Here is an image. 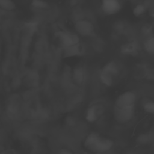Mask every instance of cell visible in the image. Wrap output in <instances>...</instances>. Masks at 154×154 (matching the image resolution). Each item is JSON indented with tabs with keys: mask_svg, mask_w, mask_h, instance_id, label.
Instances as JSON below:
<instances>
[{
	"mask_svg": "<svg viewBox=\"0 0 154 154\" xmlns=\"http://www.w3.org/2000/svg\"><path fill=\"white\" fill-rule=\"evenodd\" d=\"M137 96L132 91H126L120 94L116 99L113 116L120 124H125L131 121L134 116Z\"/></svg>",
	"mask_w": 154,
	"mask_h": 154,
	"instance_id": "6da1fadb",
	"label": "cell"
},
{
	"mask_svg": "<svg viewBox=\"0 0 154 154\" xmlns=\"http://www.w3.org/2000/svg\"><path fill=\"white\" fill-rule=\"evenodd\" d=\"M83 145L86 150L91 153H102L110 150L114 146V142L97 132H91L84 138Z\"/></svg>",
	"mask_w": 154,
	"mask_h": 154,
	"instance_id": "7a4b0ae2",
	"label": "cell"
},
{
	"mask_svg": "<svg viewBox=\"0 0 154 154\" xmlns=\"http://www.w3.org/2000/svg\"><path fill=\"white\" fill-rule=\"evenodd\" d=\"M120 73V69L116 62L111 61L102 69L99 79L101 83L107 87L112 85Z\"/></svg>",
	"mask_w": 154,
	"mask_h": 154,
	"instance_id": "3957f363",
	"label": "cell"
},
{
	"mask_svg": "<svg viewBox=\"0 0 154 154\" xmlns=\"http://www.w3.org/2000/svg\"><path fill=\"white\" fill-rule=\"evenodd\" d=\"M58 37L67 55H75L78 54V51L80 50V45L79 39L77 35L67 32H60Z\"/></svg>",
	"mask_w": 154,
	"mask_h": 154,
	"instance_id": "277c9868",
	"label": "cell"
},
{
	"mask_svg": "<svg viewBox=\"0 0 154 154\" xmlns=\"http://www.w3.org/2000/svg\"><path fill=\"white\" fill-rule=\"evenodd\" d=\"M75 29L78 34L85 37H91L94 34V26L92 22L87 19L78 20L75 25Z\"/></svg>",
	"mask_w": 154,
	"mask_h": 154,
	"instance_id": "5b68a950",
	"label": "cell"
},
{
	"mask_svg": "<svg viewBox=\"0 0 154 154\" xmlns=\"http://www.w3.org/2000/svg\"><path fill=\"white\" fill-rule=\"evenodd\" d=\"M121 7L119 0H101V9L106 14H114L120 10Z\"/></svg>",
	"mask_w": 154,
	"mask_h": 154,
	"instance_id": "8992f818",
	"label": "cell"
},
{
	"mask_svg": "<svg viewBox=\"0 0 154 154\" xmlns=\"http://www.w3.org/2000/svg\"><path fill=\"white\" fill-rule=\"evenodd\" d=\"M103 112V109L99 104H93L90 106L85 113V118L89 123H94L97 121Z\"/></svg>",
	"mask_w": 154,
	"mask_h": 154,
	"instance_id": "52a82bcc",
	"label": "cell"
},
{
	"mask_svg": "<svg viewBox=\"0 0 154 154\" xmlns=\"http://www.w3.org/2000/svg\"><path fill=\"white\" fill-rule=\"evenodd\" d=\"M85 78V73L84 69L81 67L75 68L73 72V79L77 84H82Z\"/></svg>",
	"mask_w": 154,
	"mask_h": 154,
	"instance_id": "ba28073f",
	"label": "cell"
},
{
	"mask_svg": "<svg viewBox=\"0 0 154 154\" xmlns=\"http://www.w3.org/2000/svg\"><path fill=\"white\" fill-rule=\"evenodd\" d=\"M16 5L13 0H0V8L6 11H13Z\"/></svg>",
	"mask_w": 154,
	"mask_h": 154,
	"instance_id": "9c48e42d",
	"label": "cell"
},
{
	"mask_svg": "<svg viewBox=\"0 0 154 154\" xmlns=\"http://www.w3.org/2000/svg\"><path fill=\"white\" fill-rule=\"evenodd\" d=\"M144 49L149 54L154 56V36L146 40L144 42Z\"/></svg>",
	"mask_w": 154,
	"mask_h": 154,
	"instance_id": "30bf717a",
	"label": "cell"
},
{
	"mask_svg": "<svg viewBox=\"0 0 154 154\" xmlns=\"http://www.w3.org/2000/svg\"><path fill=\"white\" fill-rule=\"evenodd\" d=\"M39 23L36 20H29L25 23V27L28 31L31 33H34L38 29Z\"/></svg>",
	"mask_w": 154,
	"mask_h": 154,
	"instance_id": "8fae6325",
	"label": "cell"
},
{
	"mask_svg": "<svg viewBox=\"0 0 154 154\" xmlns=\"http://www.w3.org/2000/svg\"><path fill=\"white\" fill-rule=\"evenodd\" d=\"M31 5L37 10H45L48 8V4L44 0H32Z\"/></svg>",
	"mask_w": 154,
	"mask_h": 154,
	"instance_id": "7c38bea8",
	"label": "cell"
},
{
	"mask_svg": "<svg viewBox=\"0 0 154 154\" xmlns=\"http://www.w3.org/2000/svg\"><path fill=\"white\" fill-rule=\"evenodd\" d=\"M143 108L146 112L150 114H154V101H146L143 105Z\"/></svg>",
	"mask_w": 154,
	"mask_h": 154,
	"instance_id": "4fadbf2b",
	"label": "cell"
},
{
	"mask_svg": "<svg viewBox=\"0 0 154 154\" xmlns=\"http://www.w3.org/2000/svg\"><path fill=\"white\" fill-rule=\"evenodd\" d=\"M145 11V7L143 5H138L134 9V13L138 16L143 14Z\"/></svg>",
	"mask_w": 154,
	"mask_h": 154,
	"instance_id": "5bb4252c",
	"label": "cell"
},
{
	"mask_svg": "<svg viewBox=\"0 0 154 154\" xmlns=\"http://www.w3.org/2000/svg\"><path fill=\"white\" fill-rule=\"evenodd\" d=\"M58 154H74L70 149L67 148H62L61 149Z\"/></svg>",
	"mask_w": 154,
	"mask_h": 154,
	"instance_id": "9a60e30c",
	"label": "cell"
},
{
	"mask_svg": "<svg viewBox=\"0 0 154 154\" xmlns=\"http://www.w3.org/2000/svg\"><path fill=\"white\" fill-rule=\"evenodd\" d=\"M126 154H138V153H135V152H128L127 153H126Z\"/></svg>",
	"mask_w": 154,
	"mask_h": 154,
	"instance_id": "2e32d148",
	"label": "cell"
},
{
	"mask_svg": "<svg viewBox=\"0 0 154 154\" xmlns=\"http://www.w3.org/2000/svg\"><path fill=\"white\" fill-rule=\"evenodd\" d=\"M152 16L154 17V12L152 13Z\"/></svg>",
	"mask_w": 154,
	"mask_h": 154,
	"instance_id": "e0dca14e",
	"label": "cell"
}]
</instances>
